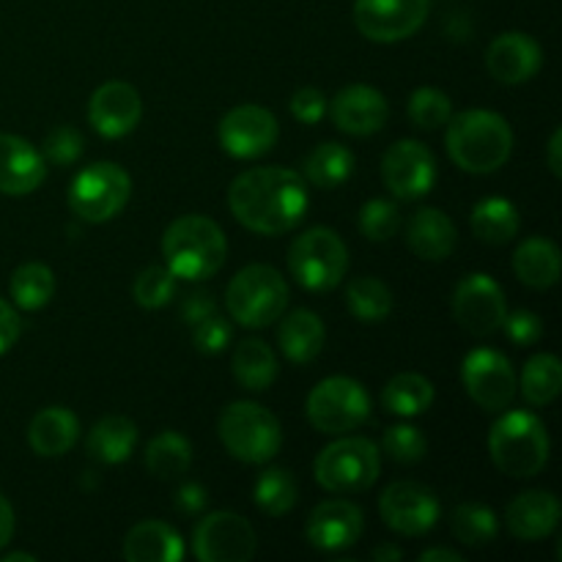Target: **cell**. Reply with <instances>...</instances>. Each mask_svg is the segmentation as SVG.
<instances>
[{
  "label": "cell",
  "instance_id": "cell-1",
  "mask_svg": "<svg viewBox=\"0 0 562 562\" xmlns=\"http://www.w3.org/2000/svg\"><path fill=\"white\" fill-rule=\"evenodd\" d=\"M307 187L291 168H252L228 187V206L247 231L261 236L289 234L305 220Z\"/></svg>",
  "mask_w": 562,
  "mask_h": 562
},
{
  "label": "cell",
  "instance_id": "cell-2",
  "mask_svg": "<svg viewBox=\"0 0 562 562\" xmlns=\"http://www.w3.org/2000/svg\"><path fill=\"white\" fill-rule=\"evenodd\" d=\"M445 146L461 170L486 176L510 159L514 130L503 115L492 110H464L459 115H450Z\"/></svg>",
  "mask_w": 562,
  "mask_h": 562
},
{
  "label": "cell",
  "instance_id": "cell-3",
  "mask_svg": "<svg viewBox=\"0 0 562 562\" xmlns=\"http://www.w3.org/2000/svg\"><path fill=\"white\" fill-rule=\"evenodd\" d=\"M162 256L173 278L201 283L223 269L228 241L214 220L203 214H184L165 231Z\"/></svg>",
  "mask_w": 562,
  "mask_h": 562
},
{
  "label": "cell",
  "instance_id": "cell-4",
  "mask_svg": "<svg viewBox=\"0 0 562 562\" xmlns=\"http://www.w3.org/2000/svg\"><path fill=\"white\" fill-rule=\"evenodd\" d=\"M549 434L532 412H505L488 431L494 467L508 477H536L549 461Z\"/></svg>",
  "mask_w": 562,
  "mask_h": 562
},
{
  "label": "cell",
  "instance_id": "cell-5",
  "mask_svg": "<svg viewBox=\"0 0 562 562\" xmlns=\"http://www.w3.org/2000/svg\"><path fill=\"white\" fill-rule=\"evenodd\" d=\"M225 307L241 327H269L289 307V283L278 269L267 263H250L236 272L225 289Z\"/></svg>",
  "mask_w": 562,
  "mask_h": 562
},
{
  "label": "cell",
  "instance_id": "cell-6",
  "mask_svg": "<svg viewBox=\"0 0 562 562\" xmlns=\"http://www.w3.org/2000/svg\"><path fill=\"white\" fill-rule=\"evenodd\" d=\"M217 434L225 450L245 464H267L283 445V428L278 417L267 406L252 401H234L225 406Z\"/></svg>",
  "mask_w": 562,
  "mask_h": 562
},
{
  "label": "cell",
  "instance_id": "cell-7",
  "mask_svg": "<svg viewBox=\"0 0 562 562\" xmlns=\"http://www.w3.org/2000/svg\"><path fill=\"white\" fill-rule=\"evenodd\" d=\"M382 453L366 437H344L327 445L313 464V475L322 488L333 494H360L379 481Z\"/></svg>",
  "mask_w": 562,
  "mask_h": 562
},
{
  "label": "cell",
  "instance_id": "cell-8",
  "mask_svg": "<svg viewBox=\"0 0 562 562\" xmlns=\"http://www.w3.org/2000/svg\"><path fill=\"white\" fill-rule=\"evenodd\" d=\"M289 269L302 289L333 291L349 269V250L333 228H311L291 245Z\"/></svg>",
  "mask_w": 562,
  "mask_h": 562
},
{
  "label": "cell",
  "instance_id": "cell-9",
  "mask_svg": "<svg viewBox=\"0 0 562 562\" xmlns=\"http://www.w3.org/2000/svg\"><path fill=\"white\" fill-rule=\"evenodd\" d=\"M371 415V398L360 382L349 376H329L307 395V420L316 431L344 437Z\"/></svg>",
  "mask_w": 562,
  "mask_h": 562
},
{
  "label": "cell",
  "instance_id": "cell-10",
  "mask_svg": "<svg viewBox=\"0 0 562 562\" xmlns=\"http://www.w3.org/2000/svg\"><path fill=\"white\" fill-rule=\"evenodd\" d=\"M132 195V179L121 165L93 162L75 176L69 206L86 223H108Z\"/></svg>",
  "mask_w": 562,
  "mask_h": 562
},
{
  "label": "cell",
  "instance_id": "cell-11",
  "mask_svg": "<svg viewBox=\"0 0 562 562\" xmlns=\"http://www.w3.org/2000/svg\"><path fill=\"white\" fill-rule=\"evenodd\" d=\"M258 536L250 521L231 510H214L198 521L192 552L201 562H247L256 554Z\"/></svg>",
  "mask_w": 562,
  "mask_h": 562
},
{
  "label": "cell",
  "instance_id": "cell-12",
  "mask_svg": "<svg viewBox=\"0 0 562 562\" xmlns=\"http://www.w3.org/2000/svg\"><path fill=\"white\" fill-rule=\"evenodd\" d=\"M467 395L486 412L508 409L516 395V371L508 357L494 349H472L461 366Z\"/></svg>",
  "mask_w": 562,
  "mask_h": 562
},
{
  "label": "cell",
  "instance_id": "cell-13",
  "mask_svg": "<svg viewBox=\"0 0 562 562\" xmlns=\"http://www.w3.org/2000/svg\"><path fill=\"white\" fill-rule=\"evenodd\" d=\"M431 0H357V31L379 44L404 42L426 22Z\"/></svg>",
  "mask_w": 562,
  "mask_h": 562
},
{
  "label": "cell",
  "instance_id": "cell-14",
  "mask_svg": "<svg viewBox=\"0 0 562 562\" xmlns=\"http://www.w3.org/2000/svg\"><path fill=\"white\" fill-rule=\"evenodd\" d=\"M508 302L497 280L483 272H472L456 285L453 291V316L470 335L486 338L494 335L505 322Z\"/></svg>",
  "mask_w": 562,
  "mask_h": 562
},
{
  "label": "cell",
  "instance_id": "cell-15",
  "mask_svg": "<svg viewBox=\"0 0 562 562\" xmlns=\"http://www.w3.org/2000/svg\"><path fill=\"white\" fill-rule=\"evenodd\" d=\"M379 514L398 536H426L439 521V499L423 483L398 481L382 492Z\"/></svg>",
  "mask_w": 562,
  "mask_h": 562
},
{
  "label": "cell",
  "instance_id": "cell-16",
  "mask_svg": "<svg viewBox=\"0 0 562 562\" xmlns=\"http://www.w3.org/2000/svg\"><path fill=\"white\" fill-rule=\"evenodd\" d=\"M382 181L401 201L428 195L437 181V159L420 140H398L382 157Z\"/></svg>",
  "mask_w": 562,
  "mask_h": 562
},
{
  "label": "cell",
  "instance_id": "cell-17",
  "mask_svg": "<svg viewBox=\"0 0 562 562\" xmlns=\"http://www.w3.org/2000/svg\"><path fill=\"white\" fill-rule=\"evenodd\" d=\"M220 146L234 159H256L278 143V119L261 104H239L220 121Z\"/></svg>",
  "mask_w": 562,
  "mask_h": 562
},
{
  "label": "cell",
  "instance_id": "cell-18",
  "mask_svg": "<svg viewBox=\"0 0 562 562\" xmlns=\"http://www.w3.org/2000/svg\"><path fill=\"white\" fill-rule=\"evenodd\" d=\"M143 99L135 86L124 80H110L93 91L88 102V121L102 137H124L140 124Z\"/></svg>",
  "mask_w": 562,
  "mask_h": 562
},
{
  "label": "cell",
  "instance_id": "cell-19",
  "mask_svg": "<svg viewBox=\"0 0 562 562\" xmlns=\"http://www.w3.org/2000/svg\"><path fill=\"white\" fill-rule=\"evenodd\" d=\"M362 510L349 499H327L307 516L305 538L318 552H344L362 538Z\"/></svg>",
  "mask_w": 562,
  "mask_h": 562
},
{
  "label": "cell",
  "instance_id": "cell-20",
  "mask_svg": "<svg viewBox=\"0 0 562 562\" xmlns=\"http://www.w3.org/2000/svg\"><path fill=\"white\" fill-rule=\"evenodd\" d=\"M486 66L488 75L503 86H521L541 71L543 49L530 33L508 31L488 44Z\"/></svg>",
  "mask_w": 562,
  "mask_h": 562
},
{
  "label": "cell",
  "instance_id": "cell-21",
  "mask_svg": "<svg viewBox=\"0 0 562 562\" xmlns=\"http://www.w3.org/2000/svg\"><path fill=\"white\" fill-rule=\"evenodd\" d=\"M329 115H333L335 126L346 135H373L387 124V99L382 91L371 86H349L344 91L335 93L333 104H329Z\"/></svg>",
  "mask_w": 562,
  "mask_h": 562
},
{
  "label": "cell",
  "instance_id": "cell-22",
  "mask_svg": "<svg viewBox=\"0 0 562 562\" xmlns=\"http://www.w3.org/2000/svg\"><path fill=\"white\" fill-rule=\"evenodd\" d=\"M47 179V162L36 146L16 135H0V192L31 195Z\"/></svg>",
  "mask_w": 562,
  "mask_h": 562
},
{
  "label": "cell",
  "instance_id": "cell-23",
  "mask_svg": "<svg viewBox=\"0 0 562 562\" xmlns=\"http://www.w3.org/2000/svg\"><path fill=\"white\" fill-rule=\"evenodd\" d=\"M505 521H508L510 536L519 541H541L560 527V503L552 492L532 488L508 505Z\"/></svg>",
  "mask_w": 562,
  "mask_h": 562
},
{
  "label": "cell",
  "instance_id": "cell-24",
  "mask_svg": "<svg viewBox=\"0 0 562 562\" xmlns=\"http://www.w3.org/2000/svg\"><path fill=\"white\" fill-rule=\"evenodd\" d=\"M406 245L423 261H445L448 256H453L459 234H456L453 220L442 209L426 206L412 214L409 225H406Z\"/></svg>",
  "mask_w": 562,
  "mask_h": 562
},
{
  "label": "cell",
  "instance_id": "cell-25",
  "mask_svg": "<svg viewBox=\"0 0 562 562\" xmlns=\"http://www.w3.org/2000/svg\"><path fill=\"white\" fill-rule=\"evenodd\" d=\"M80 437V420L66 406H47L27 426V445L42 459H58L75 448Z\"/></svg>",
  "mask_w": 562,
  "mask_h": 562
},
{
  "label": "cell",
  "instance_id": "cell-26",
  "mask_svg": "<svg viewBox=\"0 0 562 562\" xmlns=\"http://www.w3.org/2000/svg\"><path fill=\"white\" fill-rule=\"evenodd\" d=\"M124 558L130 562H179L184 541L165 521H140L124 538Z\"/></svg>",
  "mask_w": 562,
  "mask_h": 562
},
{
  "label": "cell",
  "instance_id": "cell-27",
  "mask_svg": "<svg viewBox=\"0 0 562 562\" xmlns=\"http://www.w3.org/2000/svg\"><path fill=\"white\" fill-rule=\"evenodd\" d=\"M324 338H327V329L313 311L289 313L278 327L280 349L296 366L316 360L324 349Z\"/></svg>",
  "mask_w": 562,
  "mask_h": 562
},
{
  "label": "cell",
  "instance_id": "cell-28",
  "mask_svg": "<svg viewBox=\"0 0 562 562\" xmlns=\"http://www.w3.org/2000/svg\"><path fill=\"white\" fill-rule=\"evenodd\" d=\"M137 448V426L124 415L102 417L88 431L86 450L93 461L102 464H124Z\"/></svg>",
  "mask_w": 562,
  "mask_h": 562
},
{
  "label": "cell",
  "instance_id": "cell-29",
  "mask_svg": "<svg viewBox=\"0 0 562 562\" xmlns=\"http://www.w3.org/2000/svg\"><path fill=\"white\" fill-rule=\"evenodd\" d=\"M514 272L530 289H552L560 280V250L552 239L532 236L514 252Z\"/></svg>",
  "mask_w": 562,
  "mask_h": 562
},
{
  "label": "cell",
  "instance_id": "cell-30",
  "mask_svg": "<svg viewBox=\"0 0 562 562\" xmlns=\"http://www.w3.org/2000/svg\"><path fill=\"white\" fill-rule=\"evenodd\" d=\"M231 371H234L236 382L241 387L252 390V393H263L278 379V357L263 340L247 338L234 349Z\"/></svg>",
  "mask_w": 562,
  "mask_h": 562
},
{
  "label": "cell",
  "instance_id": "cell-31",
  "mask_svg": "<svg viewBox=\"0 0 562 562\" xmlns=\"http://www.w3.org/2000/svg\"><path fill=\"white\" fill-rule=\"evenodd\" d=\"M472 234L486 245H508L519 234V212L508 198H486L472 209Z\"/></svg>",
  "mask_w": 562,
  "mask_h": 562
},
{
  "label": "cell",
  "instance_id": "cell-32",
  "mask_svg": "<svg viewBox=\"0 0 562 562\" xmlns=\"http://www.w3.org/2000/svg\"><path fill=\"white\" fill-rule=\"evenodd\" d=\"M146 470L151 472L157 481H176L184 475L192 464V445L190 439L181 437L179 431H162L148 442L146 459H143Z\"/></svg>",
  "mask_w": 562,
  "mask_h": 562
},
{
  "label": "cell",
  "instance_id": "cell-33",
  "mask_svg": "<svg viewBox=\"0 0 562 562\" xmlns=\"http://www.w3.org/2000/svg\"><path fill=\"white\" fill-rule=\"evenodd\" d=\"M355 173V154L340 143H322L305 159V176L318 190H335Z\"/></svg>",
  "mask_w": 562,
  "mask_h": 562
},
{
  "label": "cell",
  "instance_id": "cell-34",
  "mask_svg": "<svg viewBox=\"0 0 562 562\" xmlns=\"http://www.w3.org/2000/svg\"><path fill=\"white\" fill-rule=\"evenodd\" d=\"M434 384L420 373H398L382 390V404L398 417H417L434 404Z\"/></svg>",
  "mask_w": 562,
  "mask_h": 562
},
{
  "label": "cell",
  "instance_id": "cell-35",
  "mask_svg": "<svg viewBox=\"0 0 562 562\" xmlns=\"http://www.w3.org/2000/svg\"><path fill=\"white\" fill-rule=\"evenodd\" d=\"M11 300L20 311H42L55 294V274L53 269L44 267V263L31 261L22 263L11 274Z\"/></svg>",
  "mask_w": 562,
  "mask_h": 562
},
{
  "label": "cell",
  "instance_id": "cell-36",
  "mask_svg": "<svg viewBox=\"0 0 562 562\" xmlns=\"http://www.w3.org/2000/svg\"><path fill=\"white\" fill-rule=\"evenodd\" d=\"M346 305L360 322H384L393 313V291L379 278H355L346 285Z\"/></svg>",
  "mask_w": 562,
  "mask_h": 562
},
{
  "label": "cell",
  "instance_id": "cell-37",
  "mask_svg": "<svg viewBox=\"0 0 562 562\" xmlns=\"http://www.w3.org/2000/svg\"><path fill=\"white\" fill-rule=\"evenodd\" d=\"M562 390V362L554 355H536L521 371V395L532 406L552 404Z\"/></svg>",
  "mask_w": 562,
  "mask_h": 562
},
{
  "label": "cell",
  "instance_id": "cell-38",
  "mask_svg": "<svg viewBox=\"0 0 562 562\" xmlns=\"http://www.w3.org/2000/svg\"><path fill=\"white\" fill-rule=\"evenodd\" d=\"M300 488L289 470H267L252 486V499L267 516H285L296 505Z\"/></svg>",
  "mask_w": 562,
  "mask_h": 562
},
{
  "label": "cell",
  "instance_id": "cell-39",
  "mask_svg": "<svg viewBox=\"0 0 562 562\" xmlns=\"http://www.w3.org/2000/svg\"><path fill=\"white\" fill-rule=\"evenodd\" d=\"M450 527H453V536L459 538L464 547H488V543L497 538L499 525L497 516H494L492 508L477 503H464L453 510V519H450Z\"/></svg>",
  "mask_w": 562,
  "mask_h": 562
},
{
  "label": "cell",
  "instance_id": "cell-40",
  "mask_svg": "<svg viewBox=\"0 0 562 562\" xmlns=\"http://www.w3.org/2000/svg\"><path fill=\"white\" fill-rule=\"evenodd\" d=\"M453 115V102L445 91L431 86H423L409 99V119L417 130H439Z\"/></svg>",
  "mask_w": 562,
  "mask_h": 562
},
{
  "label": "cell",
  "instance_id": "cell-41",
  "mask_svg": "<svg viewBox=\"0 0 562 562\" xmlns=\"http://www.w3.org/2000/svg\"><path fill=\"white\" fill-rule=\"evenodd\" d=\"M360 234L371 241H387L401 231V212L395 203L384 198H373L360 209Z\"/></svg>",
  "mask_w": 562,
  "mask_h": 562
},
{
  "label": "cell",
  "instance_id": "cell-42",
  "mask_svg": "<svg viewBox=\"0 0 562 562\" xmlns=\"http://www.w3.org/2000/svg\"><path fill=\"white\" fill-rule=\"evenodd\" d=\"M176 294V278L168 267H146L135 280V302L146 311H159Z\"/></svg>",
  "mask_w": 562,
  "mask_h": 562
},
{
  "label": "cell",
  "instance_id": "cell-43",
  "mask_svg": "<svg viewBox=\"0 0 562 562\" xmlns=\"http://www.w3.org/2000/svg\"><path fill=\"white\" fill-rule=\"evenodd\" d=\"M382 448L384 453H387L393 461H398V464H417V461L426 459L428 445H426V437H423L415 426L401 423V426H393L384 431Z\"/></svg>",
  "mask_w": 562,
  "mask_h": 562
},
{
  "label": "cell",
  "instance_id": "cell-44",
  "mask_svg": "<svg viewBox=\"0 0 562 562\" xmlns=\"http://www.w3.org/2000/svg\"><path fill=\"white\" fill-rule=\"evenodd\" d=\"M82 146H86V140H82V135L75 130V126L69 124L55 126V130L47 135V140H44L42 157L49 159L53 165H71L80 159Z\"/></svg>",
  "mask_w": 562,
  "mask_h": 562
},
{
  "label": "cell",
  "instance_id": "cell-45",
  "mask_svg": "<svg viewBox=\"0 0 562 562\" xmlns=\"http://www.w3.org/2000/svg\"><path fill=\"white\" fill-rule=\"evenodd\" d=\"M192 340H195L198 351H203V355H220L231 340L228 318L214 313V316L198 322L195 327H192Z\"/></svg>",
  "mask_w": 562,
  "mask_h": 562
},
{
  "label": "cell",
  "instance_id": "cell-46",
  "mask_svg": "<svg viewBox=\"0 0 562 562\" xmlns=\"http://www.w3.org/2000/svg\"><path fill=\"white\" fill-rule=\"evenodd\" d=\"M503 329L516 346H532L541 340L543 322L530 311H514V313H505Z\"/></svg>",
  "mask_w": 562,
  "mask_h": 562
},
{
  "label": "cell",
  "instance_id": "cell-47",
  "mask_svg": "<svg viewBox=\"0 0 562 562\" xmlns=\"http://www.w3.org/2000/svg\"><path fill=\"white\" fill-rule=\"evenodd\" d=\"M327 113V97L318 88H300L291 97V115L302 124H316Z\"/></svg>",
  "mask_w": 562,
  "mask_h": 562
},
{
  "label": "cell",
  "instance_id": "cell-48",
  "mask_svg": "<svg viewBox=\"0 0 562 562\" xmlns=\"http://www.w3.org/2000/svg\"><path fill=\"white\" fill-rule=\"evenodd\" d=\"M217 313V302H214L212 294L206 291H198V294H190L184 302H181V318H184L190 327H195L203 318L214 316Z\"/></svg>",
  "mask_w": 562,
  "mask_h": 562
},
{
  "label": "cell",
  "instance_id": "cell-49",
  "mask_svg": "<svg viewBox=\"0 0 562 562\" xmlns=\"http://www.w3.org/2000/svg\"><path fill=\"white\" fill-rule=\"evenodd\" d=\"M20 329H22V322H20V316H16V311L9 305V302L0 300V357H3L5 351L16 344V338H20Z\"/></svg>",
  "mask_w": 562,
  "mask_h": 562
},
{
  "label": "cell",
  "instance_id": "cell-50",
  "mask_svg": "<svg viewBox=\"0 0 562 562\" xmlns=\"http://www.w3.org/2000/svg\"><path fill=\"white\" fill-rule=\"evenodd\" d=\"M179 508L184 510V514H198V510L206 508V492H203V486H198V483H184V486L179 488Z\"/></svg>",
  "mask_w": 562,
  "mask_h": 562
},
{
  "label": "cell",
  "instance_id": "cell-51",
  "mask_svg": "<svg viewBox=\"0 0 562 562\" xmlns=\"http://www.w3.org/2000/svg\"><path fill=\"white\" fill-rule=\"evenodd\" d=\"M14 536V508H11L9 499L0 494V549L11 541Z\"/></svg>",
  "mask_w": 562,
  "mask_h": 562
},
{
  "label": "cell",
  "instance_id": "cell-52",
  "mask_svg": "<svg viewBox=\"0 0 562 562\" xmlns=\"http://www.w3.org/2000/svg\"><path fill=\"white\" fill-rule=\"evenodd\" d=\"M560 151H562V130L552 132V137H549V146H547V162H549V170H552L554 179H560L562 176V159H560Z\"/></svg>",
  "mask_w": 562,
  "mask_h": 562
},
{
  "label": "cell",
  "instance_id": "cell-53",
  "mask_svg": "<svg viewBox=\"0 0 562 562\" xmlns=\"http://www.w3.org/2000/svg\"><path fill=\"white\" fill-rule=\"evenodd\" d=\"M420 562H464V558L453 549H426L420 554Z\"/></svg>",
  "mask_w": 562,
  "mask_h": 562
},
{
  "label": "cell",
  "instance_id": "cell-54",
  "mask_svg": "<svg viewBox=\"0 0 562 562\" xmlns=\"http://www.w3.org/2000/svg\"><path fill=\"white\" fill-rule=\"evenodd\" d=\"M404 558V552H401L398 547H376L373 549V560L376 562H395Z\"/></svg>",
  "mask_w": 562,
  "mask_h": 562
},
{
  "label": "cell",
  "instance_id": "cell-55",
  "mask_svg": "<svg viewBox=\"0 0 562 562\" xmlns=\"http://www.w3.org/2000/svg\"><path fill=\"white\" fill-rule=\"evenodd\" d=\"M3 562H36V558L25 552H14V554H5Z\"/></svg>",
  "mask_w": 562,
  "mask_h": 562
}]
</instances>
